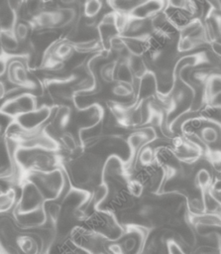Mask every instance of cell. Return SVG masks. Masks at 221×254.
Segmentation results:
<instances>
[{"instance_id":"obj_15","label":"cell","mask_w":221,"mask_h":254,"mask_svg":"<svg viewBox=\"0 0 221 254\" xmlns=\"http://www.w3.org/2000/svg\"><path fill=\"white\" fill-rule=\"evenodd\" d=\"M0 45L4 50L13 52L19 49L20 41L13 30L0 29Z\"/></svg>"},{"instance_id":"obj_28","label":"cell","mask_w":221,"mask_h":254,"mask_svg":"<svg viewBox=\"0 0 221 254\" xmlns=\"http://www.w3.org/2000/svg\"><path fill=\"white\" fill-rule=\"evenodd\" d=\"M61 140H62L64 146L66 147V149H68V150H74L75 149V141H74V138L72 137V135H70L68 133H65V134L62 135Z\"/></svg>"},{"instance_id":"obj_27","label":"cell","mask_w":221,"mask_h":254,"mask_svg":"<svg viewBox=\"0 0 221 254\" xmlns=\"http://www.w3.org/2000/svg\"><path fill=\"white\" fill-rule=\"evenodd\" d=\"M194 252H197V253H218V252H220V250L217 246L210 245V244H203V245H199L194 250Z\"/></svg>"},{"instance_id":"obj_12","label":"cell","mask_w":221,"mask_h":254,"mask_svg":"<svg viewBox=\"0 0 221 254\" xmlns=\"http://www.w3.org/2000/svg\"><path fill=\"white\" fill-rule=\"evenodd\" d=\"M56 10V9H55ZM55 10L44 9L33 18V24L41 29H53L56 27Z\"/></svg>"},{"instance_id":"obj_33","label":"cell","mask_w":221,"mask_h":254,"mask_svg":"<svg viewBox=\"0 0 221 254\" xmlns=\"http://www.w3.org/2000/svg\"><path fill=\"white\" fill-rule=\"evenodd\" d=\"M58 1L63 6H73L77 2V0H58Z\"/></svg>"},{"instance_id":"obj_1","label":"cell","mask_w":221,"mask_h":254,"mask_svg":"<svg viewBox=\"0 0 221 254\" xmlns=\"http://www.w3.org/2000/svg\"><path fill=\"white\" fill-rule=\"evenodd\" d=\"M35 185L40 189L45 197L54 199L56 197L62 187V178L59 172L41 173L35 175Z\"/></svg>"},{"instance_id":"obj_5","label":"cell","mask_w":221,"mask_h":254,"mask_svg":"<svg viewBox=\"0 0 221 254\" xmlns=\"http://www.w3.org/2000/svg\"><path fill=\"white\" fill-rule=\"evenodd\" d=\"M158 93V84L156 74L153 70H148L141 78L137 90V101L147 100L156 96Z\"/></svg>"},{"instance_id":"obj_14","label":"cell","mask_w":221,"mask_h":254,"mask_svg":"<svg viewBox=\"0 0 221 254\" xmlns=\"http://www.w3.org/2000/svg\"><path fill=\"white\" fill-rule=\"evenodd\" d=\"M128 64L133 72V75L135 78L140 79L148 70V64L143 58V56H136V55H131L127 58Z\"/></svg>"},{"instance_id":"obj_34","label":"cell","mask_w":221,"mask_h":254,"mask_svg":"<svg viewBox=\"0 0 221 254\" xmlns=\"http://www.w3.org/2000/svg\"><path fill=\"white\" fill-rule=\"evenodd\" d=\"M103 4H108V2H109V0H100Z\"/></svg>"},{"instance_id":"obj_18","label":"cell","mask_w":221,"mask_h":254,"mask_svg":"<svg viewBox=\"0 0 221 254\" xmlns=\"http://www.w3.org/2000/svg\"><path fill=\"white\" fill-rule=\"evenodd\" d=\"M137 158L141 166H150L156 162L155 149L147 144L139 151Z\"/></svg>"},{"instance_id":"obj_25","label":"cell","mask_w":221,"mask_h":254,"mask_svg":"<svg viewBox=\"0 0 221 254\" xmlns=\"http://www.w3.org/2000/svg\"><path fill=\"white\" fill-rule=\"evenodd\" d=\"M15 194L12 190H9L8 191L0 194V211L7 210L11 207V205L14 202Z\"/></svg>"},{"instance_id":"obj_6","label":"cell","mask_w":221,"mask_h":254,"mask_svg":"<svg viewBox=\"0 0 221 254\" xmlns=\"http://www.w3.org/2000/svg\"><path fill=\"white\" fill-rule=\"evenodd\" d=\"M50 116V110L46 107L40 110H33L19 115L18 123L23 129L33 130Z\"/></svg>"},{"instance_id":"obj_29","label":"cell","mask_w":221,"mask_h":254,"mask_svg":"<svg viewBox=\"0 0 221 254\" xmlns=\"http://www.w3.org/2000/svg\"><path fill=\"white\" fill-rule=\"evenodd\" d=\"M6 1V3H7V5L13 10V11H15L16 13L22 8V6L24 5V3H25V1L26 0H5Z\"/></svg>"},{"instance_id":"obj_26","label":"cell","mask_w":221,"mask_h":254,"mask_svg":"<svg viewBox=\"0 0 221 254\" xmlns=\"http://www.w3.org/2000/svg\"><path fill=\"white\" fill-rule=\"evenodd\" d=\"M60 214V206L55 203H51L48 207H47V215L50 216L51 220L55 223L58 220Z\"/></svg>"},{"instance_id":"obj_19","label":"cell","mask_w":221,"mask_h":254,"mask_svg":"<svg viewBox=\"0 0 221 254\" xmlns=\"http://www.w3.org/2000/svg\"><path fill=\"white\" fill-rule=\"evenodd\" d=\"M135 92L134 84L127 81H118L112 87V93L119 97H128L133 95Z\"/></svg>"},{"instance_id":"obj_35","label":"cell","mask_w":221,"mask_h":254,"mask_svg":"<svg viewBox=\"0 0 221 254\" xmlns=\"http://www.w3.org/2000/svg\"><path fill=\"white\" fill-rule=\"evenodd\" d=\"M1 133H2V126H1V124H0V135H1Z\"/></svg>"},{"instance_id":"obj_11","label":"cell","mask_w":221,"mask_h":254,"mask_svg":"<svg viewBox=\"0 0 221 254\" xmlns=\"http://www.w3.org/2000/svg\"><path fill=\"white\" fill-rule=\"evenodd\" d=\"M8 78L13 83L24 85L28 82V72L20 62H12L8 65Z\"/></svg>"},{"instance_id":"obj_9","label":"cell","mask_w":221,"mask_h":254,"mask_svg":"<svg viewBox=\"0 0 221 254\" xmlns=\"http://www.w3.org/2000/svg\"><path fill=\"white\" fill-rule=\"evenodd\" d=\"M197 111V116L214 123L221 128V105L215 103H206L202 105Z\"/></svg>"},{"instance_id":"obj_36","label":"cell","mask_w":221,"mask_h":254,"mask_svg":"<svg viewBox=\"0 0 221 254\" xmlns=\"http://www.w3.org/2000/svg\"><path fill=\"white\" fill-rule=\"evenodd\" d=\"M218 213H219V215H220V217H221V209L219 210V212H218Z\"/></svg>"},{"instance_id":"obj_23","label":"cell","mask_w":221,"mask_h":254,"mask_svg":"<svg viewBox=\"0 0 221 254\" xmlns=\"http://www.w3.org/2000/svg\"><path fill=\"white\" fill-rule=\"evenodd\" d=\"M13 31L20 42L26 41L30 34V24L27 23L25 20H21V21L17 20Z\"/></svg>"},{"instance_id":"obj_24","label":"cell","mask_w":221,"mask_h":254,"mask_svg":"<svg viewBox=\"0 0 221 254\" xmlns=\"http://www.w3.org/2000/svg\"><path fill=\"white\" fill-rule=\"evenodd\" d=\"M127 189H128L130 194L133 197L139 198V197L142 196V194L144 192V190H145V187L143 186L142 183H140L138 180L133 178L131 180H128V182H127Z\"/></svg>"},{"instance_id":"obj_30","label":"cell","mask_w":221,"mask_h":254,"mask_svg":"<svg viewBox=\"0 0 221 254\" xmlns=\"http://www.w3.org/2000/svg\"><path fill=\"white\" fill-rule=\"evenodd\" d=\"M108 246V251L111 253H115V254H120L123 253V247L120 243H110Z\"/></svg>"},{"instance_id":"obj_3","label":"cell","mask_w":221,"mask_h":254,"mask_svg":"<svg viewBox=\"0 0 221 254\" xmlns=\"http://www.w3.org/2000/svg\"><path fill=\"white\" fill-rule=\"evenodd\" d=\"M36 109L35 98L30 94H22L8 102H6L1 110L3 113L10 116L20 115L26 112H30Z\"/></svg>"},{"instance_id":"obj_7","label":"cell","mask_w":221,"mask_h":254,"mask_svg":"<svg viewBox=\"0 0 221 254\" xmlns=\"http://www.w3.org/2000/svg\"><path fill=\"white\" fill-rule=\"evenodd\" d=\"M221 94V72H212L204 84V104L212 103Z\"/></svg>"},{"instance_id":"obj_31","label":"cell","mask_w":221,"mask_h":254,"mask_svg":"<svg viewBox=\"0 0 221 254\" xmlns=\"http://www.w3.org/2000/svg\"><path fill=\"white\" fill-rule=\"evenodd\" d=\"M210 191L215 196V198L221 203V187L213 184L212 187L210 188Z\"/></svg>"},{"instance_id":"obj_32","label":"cell","mask_w":221,"mask_h":254,"mask_svg":"<svg viewBox=\"0 0 221 254\" xmlns=\"http://www.w3.org/2000/svg\"><path fill=\"white\" fill-rule=\"evenodd\" d=\"M7 69H8L7 59L3 56H0V76H2Z\"/></svg>"},{"instance_id":"obj_10","label":"cell","mask_w":221,"mask_h":254,"mask_svg":"<svg viewBox=\"0 0 221 254\" xmlns=\"http://www.w3.org/2000/svg\"><path fill=\"white\" fill-rule=\"evenodd\" d=\"M193 184L201 193L208 190L213 185V175L206 167H201L195 171L193 176Z\"/></svg>"},{"instance_id":"obj_8","label":"cell","mask_w":221,"mask_h":254,"mask_svg":"<svg viewBox=\"0 0 221 254\" xmlns=\"http://www.w3.org/2000/svg\"><path fill=\"white\" fill-rule=\"evenodd\" d=\"M198 136L205 145L212 147L221 142V128L218 125L207 121L198 132Z\"/></svg>"},{"instance_id":"obj_21","label":"cell","mask_w":221,"mask_h":254,"mask_svg":"<svg viewBox=\"0 0 221 254\" xmlns=\"http://www.w3.org/2000/svg\"><path fill=\"white\" fill-rule=\"evenodd\" d=\"M17 245L24 253L37 252V242L29 235H22L17 238Z\"/></svg>"},{"instance_id":"obj_20","label":"cell","mask_w":221,"mask_h":254,"mask_svg":"<svg viewBox=\"0 0 221 254\" xmlns=\"http://www.w3.org/2000/svg\"><path fill=\"white\" fill-rule=\"evenodd\" d=\"M103 5L100 0H84L82 5L84 16L95 18L101 12Z\"/></svg>"},{"instance_id":"obj_22","label":"cell","mask_w":221,"mask_h":254,"mask_svg":"<svg viewBox=\"0 0 221 254\" xmlns=\"http://www.w3.org/2000/svg\"><path fill=\"white\" fill-rule=\"evenodd\" d=\"M117 62H110L105 64L100 69V77L106 82H112L115 80V71H116Z\"/></svg>"},{"instance_id":"obj_17","label":"cell","mask_w":221,"mask_h":254,"mask_svg":"<svg viewBox=\"0 0 221 254\" xmlns=\"http://www.w3.org/2000/svg\"><path fill=\"white\" fill-rule=\"evenodd\" d=\"M204 158L216 171L221 172V148L207 146L204 152Z\"/></svg>"},{"instance_id":"obj_4","label":"cell","mask_w":221,"mask_h":254,"mask_svg":"<svg viewBox=\"0 0 221 254\" xmlns=\"http://www.w3.org/2000/svg\"><path fill=\"white\" fill-rule=\"evenodd\" d=\"M166 0H145L137 5L130 13L131 17L150 19L154 15L165 10Z\"/></svg>"},{"instance_id":"obj_2","label":"cell","mask_w":221,"mask_h":254,"mask_svg":"<svg viewBox=\"0 0 221 254\" xmlns=\"http://www.w3.org/2000/svg\"><path fill=\"white\" fill-rule=\"evenodd\" d=\"M44 194L34 183H27L23 189V193L19 205L20 212L31 211L42 207L44 204Z\"/></svg>"},{"instance_id":"obj_13","label":"cell","mask_w":221,"mask_h":254,"mask_svg":"<svg viewBox=\"0 0 221 254\" xmlns=\"http://www.w3.org/2000/svg\"><path fill=\"white\" fill-rule=\"evenodd\" d=\"M125 46L131 55L144 56L147 52V37L123 36Z\"/></svg>"},{"instance_id":"obj_16","label":"cell","mask_w":221,"mask_h":254,"mask_svg":"<svg viewBox=\"0 0 221 254\" xmlns=\"http://www.w3.org/2000/svg\"><path fill=\"white\" fill-rule=\"evenodd\" d=\"M73 50H74V47L72 43L62 41L55 45L53 54L57 60H66L71 57Z\"/></svg>"}]
</instances>
